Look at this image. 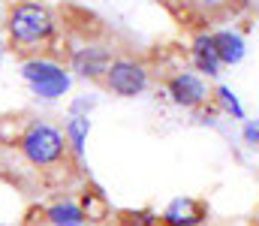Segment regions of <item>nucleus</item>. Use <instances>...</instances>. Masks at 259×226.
Returning <instances> with one entry per match:
<instances>
[{"instance_id": "1", "label": "nucleus", "mask_w": 259, "mask_h": 226, "mask_svg": "<svg viewBox=\"0 0 259 226\" xmlns=\"http://www.w3.org/2000/svg\"><path fill=\"white\" fill-rule=\"evenodd\" d=\"M3 30H6L9 49L18 52L21 58L52 55L61 36L58 15L42 0H9L3 15Z\"/></svg>"}, {"instance_id": "2", "label": "nucleus", "mask_w": 259, "mask_h": 226, "mask_svg": "<svg viewBox=\"0 0 259 226\" xmlns=\"http://www.w3.org/2000/svg\"><path fill=\"white\" fill-rule=\"evenodd\" d=\"M15 148L24 157L27 166L39 169L42 175H64V172L78 166V160L69 151L64 130L46 118H30L18 133Z\"/></svg>"}, {"instance_id": "3", "label": "nucleus", "mask_w": 259, "mask_h": 226, "mask_svg": "<svg viewBox=\"0 0 259 226\" xmlns=\"http://www.w3.org/2000/svg\"><path fill=\"white\" fill-rule=\"evenodd\" d=\"M21 78L27 81L30 94L39 97V100H61L66 91H69V84H72L69 67L61 64L55 55L24 58L21 61Z\"/></svg>"}, {"instance_id": "4", "label": "nucleus", "mask_w": 259, "mask_h": 226, "mask_svg": "<svg viewBox=\"0 0 259 226\" xmlns=\"http://www.w3.org/2000/svg\"><path fill=\"white\" fill-rule=\"evenodd\" d=\"M103 91L115 97H139L151 87V67L142 58L133 55H115L112 64L106 67V75L100 81Z\"/></svg>"}, {"instance_id": "5", "label": "nucleus", "mask_w": 259, "mask_h": 226, "mask_svg": "<svg viewBox=\"0 0 259 226\" xmlns=\"http://www.w3.org/2000/svg\"><path fill=\"white\" fill-rule=\"evenodd\" d=\"M163 87L169 94V100L181 109H190V112H199L205 109L208 103H214V91L211 84L205 81V75H199L193 67H178L163 78Z\"/></svg>"}, {"instance_id": "6", "label": "nucleus", "mask_w": 259, "mask_h": 226, "mask_svg": "<svg viewBox=\"0 0 259 226\" xmlns=\"http://www.w3.org/2000/svg\"><path fill=\"white\" fill-rule=\"evenodd\" d=\"M112 49L106 46V42H97V39H84V42H78V46H72L69 49V73H75L78 78H84V81H94V84H100L103 81V75H106V67L112 64Z\"/></svg>"}, {"instance_id": "7", "label": "nucleus", "mask_w": 259, "mask_h": 226, "mask_svg": "<svg viewBox=\"0 0 259 226\" xmlns=\"http://www.w3.org/2000/svg\"><path fill=\"white\" fill-rule=\"evenodd\" d=\"M187 61L199 75H208V78H217L220 75V58H217V49H214V36L211 30H196L193 39H190V52H187Z\"/></svg>"}, {"instance_id": "8", "label": "nucleus", "mask_w": 259, "mask_h": 226, "mask_svg": "<svg viewBox=\"0 0 259 226\" xmlns=\"http://www.w3.org/2000/svg\"><path fill=\"white\" fill-rule=\"evenodd\" d=\"M202 220H205V205L196 199H175L160 214V226H199Z\"/></svg>"}, {"instance_id": "9", "label": "nucleus", "mask_w": 259, "mask_h": 226, "mask_svg": "<svg viewBox=\"0 0 259 226\" xmlns=\"http://www.w3.org/2000/svg\"><path fill=\"white\" fill-rule=\"evenodd\" d=\"M42 220L49 226H84L88 217L81 211V205L75 199H55L46 211H42Z\"/></svg>"}, {"instance_id": "10", "label": "nucleus", "mask_w": 259, "mask_h": 226, "mask_svg": "<svg viewBox=\"0 0 259 226\" xmlns=\"http://www.w3.org/2000/svg\"><path fill=\"white\" fill-rule=\"evenodd\" d=\"M211 36H214V49H217V58H220L223 67L241 61V55H244V39H241L238 33H232V30H217V33H211Z\"/></svg>"}, {"instance_id": "11", "label": "nucleus", "mask_w": 259, "mask_h": 226, "mask_svg": "<svg viewBox=\"0 0 259 226\" xmlns=\"http://www.w3.org/2000/svg\"><path fill=\"white\" fill-rule=\"evenodd\" d=\"M88 133H91V121H88V115H72V118L66 121L64 136H66V142H69V151H72L75 160H81V154H84Z\"/></svg>"}, {"instance_id": "12", "label": "nucleus", "mask_w": 259, "mask_h": 226, "mask_svg": "<svg viewBox=\"0 0 259 226\" xmlns=\"http://www.w3.org/2000/svg\"><path fill=\"white\" fill-rule=\"evenodd\" d=\"M78 205H81V211H84L88 220H97V223L109 220V202H106V196H103L100 187L88 184L84 193H81V202H78Z\"/></svg>"}, {"instance_id": "13", "label": "nucleus", "mask_w": 259, "mask_h": 226, "mask_svg": "<svg viewBox=\"0 0 259 226\" xmlns=\"http://www.w3.org/2000/svg\"><path fill=\"white\" fill-rule=\"evenodd\" d=\"M3 61H6V52H3V46H0V70H3Z\"/></svg>"}, {"instance_id": "14", "label": "nucleus", "mask_w": 259, "mask_h": 226, "mask_svg": "<svg viewBox=\"0 0 259 226\" xmlns=\"http://www.w3.org/2000/svg\"><path fill=\"white\" fill-rule=\"evenodd\" d=\"M97 226H112V220H103V223H97Z\"/></svg>"}, {"instance_id": "15", "label": "nucleus", "mask_w": 259, "mask_h": 226, "mask_svg": "<svg viewBox=\"0 0 259 226\" xmlns=\"http://www.w3.org/2000/svg\"><path fill=\"white\" fill-rule=\"evenodd\" d=\"M6 3H9V0H6Z\"/></svg>"}]
</instances>
